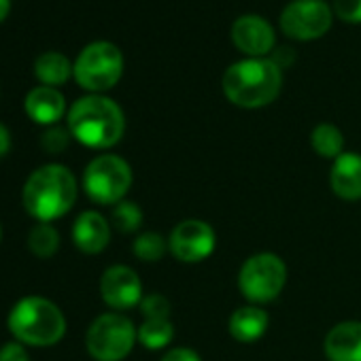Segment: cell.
<instances>
[{
	"label": "cell",
	"instance_id": "6da1fadb",
	"mask_svg": "<svg viewBox=\"0 0 361 361\" xmlns=\"http://www.w3.org/2000/svg\"><path fill=\"white\" fill-rule=\"evenodd\" d=\"M22 200L24 209L35 219L49 224L73 209L77 200V180L66 166H41L26 180Z\"/></svg>",
	"mask_w": 361,
	"mask_h": 361
},
{
	"label": "cell",
	"instance_id": "7a4b0ae2",
	"mask_svg": "<svg viewBox=\"0 0 361 361\" xmlns=\"http://www.w3.org/2000/svg\"><path fill=\"white\" fill-rule=\"evenodd\" d=\"M224 92L243 109H259L276 100L283 85L281 66L268 58H247L232 64L224 75Z\"/></svg>",
	"mask_w": 361,
	"mask_h": 361
},
{
	"label": "cell",
	"instance_id": "3957f363",
	"mask_svg": "<svg viewBox=\"0 0 361 361\" xmlns=\"http://www.w3.org/2000/svg\"><path fill=\"white\" fill-rule=\"evenodd\" d=\"M126 130V117L117 102L104 96H85L68 113V132L81 145L109 149L117 145Z\"/></svg>",
	"mask_w": 361,
	"mask_h": 361
},
{
	"label": "cell",
	"instance_id": "277c9868",
	"mask_svg": "<svg viewBox=\"0 0 361 361\" xmlns=\"http://www.w3.org/2000/svg\"><path fill=\"white\" fill-rule=\"evenodd\" d=\"M11 334L30 346H54L66 334V319L62 310L39 295L20 300L9 314Z\"/></svg>",
	"mask_w": 361,
	"mask_h": 361
},
{
	"label": "cell",
	"instance_id": "5b68a950",
	"mask_svg": "<svg viewBox=\"0 0 361 361\" xmlns=\"http://www.w3.org/2000/svg\"><path fill=\"white\" fill-rule=\"evenodd\" d=\"M77 83L87 92H106L123 75V56L117 45L109 41L90 43L73 66Z\"/></svg>",
	"mask_w": 361,
	"mask_h": 361
},
{
	"label": "cell",
	"instance_id": "8992f818",
	"mask_svg": "<svg viewBox=\"0 0 361 361\" xmlns=\"http://www.w3.org/2000/svg\"><path fill=\"white\" fill-rule=\"evenodd\" d=\"M287 283V266L276 253H255L247 257L238 272V289L251 304L276 300Z\"/></svg>",
	"mask_w": 361,
	"mask_h": 361
},
{
	"label": "cell",
	"instance_id": "52a82bcc",
	"mask_svg": "<svg viewBox=\"0 0 361 361\" xmlns=\"http://www.w3.org/2000/svg\"><path fill=\"white\" fill-rule=\"evenodd\" d=\"M132 185V168L119 155L94 157L83 174V190L98 204H119Z\"/></svg>",
	"mask_w": 361,
	"mask_h": 361
},
{
	"label": "cell",
	"instance_id": "ba28073f",
	"mask_svg": "<svg viewBox=\"0 0 361 361\" xmlns=\"http://www.w3.org/2000/svg\"><path fill=\"white\" fill-rule=\"evenodd\" d=\"M138 329L134 323L119 314H100L87 329V350L96 361H121L134 348Z\"/></svg>",
	"mask_w": 361,
	"mask_h": 361
},
{
	"label": "cell",
	"instance_id": "9c48e42d",
	"mask_svg": "<svg viewBox=\"0 0 361 361\" xmlns=\"http://www.w3.org/2000/svg\"><path fill=\"white\" fill-rule=\"evenodd\" d=\"M281 28L298 41L319 39L331 28V9L323 0H293L281 13Z\"/></svg>",
	"mask_w": 361,
	"mask_h": 361
},
{
	"label": "cell",
	"instance_id": "30bf717a",
	"mask_svg": "<svg viewBox=\"0 0 361 361\" xmlns=\"http://www.w3.org/2000/svg\"><path fill=\"white\" fill-rule=\"evenodd\" d=\"M215 230L211 228V224L200 219L180 221L168 238V249L183 264H198L209 259L215 251Z\"/></svg>",
	"mask_w": 361,
	"mask_h": 361
},
{
	"label": "cell",
	"instance_id": "8fae6325",
	"mask_svg": "<svg viewBox=\"0 0 361 361\" xmlns=\"http://www.w3.org/2000/svg\"><path fill=\"white\" fill-rule=\"evenodd\" d=\"M102 300L115 310H128L142 302V283L128 266H111L100 279Z\"/></svg>",
	"mask_w": 361,
	"mask_h": 361
},
{
	"label": "cell",
	"instance_id": "7c38bea8",
	"mask_svg": "<svg viewBox=\"0 0 361 361\" xmlns=\"http://www.w3.org/2000/svg\"><path fill=\"white\" fill-rule=\"evenodd\" d=\"M234 45L251 58H264L274 49L276 37L272 26L257 16H243L232 26Z\"/></svg>",
	"mask_w": 361,
	"mask_h": 361
},
{
	"label": "cell",
	"instance_id": "4fadbf2b",
	"mask_svg": "<svg viewBox=\"0 0 361 361\" xmlns=\"http://www.w3.org/2000/svg\"><path fill=\"white\" fill-rule=\"evenodd\" d=\"M325 355L329 361H361V321H342L325 336Z\"/></svg>",
	"mask_w": 361,
	"mask_h": 361
},
{
	"label": "cell",
	"instance_id": "5bb4252c",
	"mask_svg": "<svg viewBox=\"0 0 361 361\" xmlns=\"http://www.w3.org/2000/svg\"><path fill=\"white\" fill-rule=\"evenodd\" d=\"M73 240L79 251L96 255L106 249L111 240V224L96 211H85L73 226Z\"/></svg>",
	"mask_w": 361,
	"mask_h": 361
},
{
	"label": "cell",
	"instance_id": "9a60e30c",
	"mask_svg": "<svg viewBox=\"0 0 361 361\" xmlns=\"http://www.w3.org/2000/svg\"><path fill=\"white\" fill-rule=\"evenodd\" d=\"M329 183L338 198L342 200H359L361 198V155L359 153H342L334 159Z\"/></svg>",
	"mask_w": 361,
	"mask_h": 361
},
{
	"label": "cell",
	"instance_id": "2e32d148",
	"mask_svg": "<svg viewBox=\"0 0 361 361\" xmlns=\"http://www.w3.org/2000/svg\"><path fill=\"white\" fill-rule=\"evenodd\" d=\"M268 323H270V317L264 308H259L257 304H247L232 312L230 334L236 342L253 344L266 334Z\"/></svg>",
	"mask_w": 361,
	"mask_h": 361
},
{
	"label": "cell",
	"instance_id": "e0dca14e",
	"mask_svg": "<svg viewBox=\"0 0 361 361\" xmlns=\"http://www.w3.org/2000/svg\"><path fill=\"white\" fill-rule=\"evenodd\" d=\"M24 106L30 119H35L41 126H51L64 115L66 102H64V96L56 87L41 85V87H35L26 96Z\"/></svg>",
	"mask_w": 361,
	"mask_h": 361
},
{
	"label": "cell",
	"instance_id": "ac0fdd59",
	"mask_svg": "<svg viewBox=\"0 0 361 361\" xmlns=\"http://www.w3.org/2000/svg\"><path fill=\"white\" fill-rule=\"evenodd\" d=\"M35 75L43 85L56 87V85H62L68 81V77L73 75V66L66 56H62L58 51H47L37 58Z\"/></svg>",
	"mask_w": 361,
	"mask_h": 361
},
{
	"label": "cell",
	"instance_id": "d6986e66",
	"mask_svg": "<svg viewBox=\"0 0 361 361\" xmlns=\"http://www.w3.org/2000/svg\"><path fill=\"white\" fill-rule=\"evenodd\" d=\"M174 338V325L170 319H145L138 327V342L149 350L168 346Z\"/></svg>",
	"mask_w": 361,
	"mask_h": 361
},
{
	"label": "cell",
	"instance_id": "ffe728a7",
	"mask_svg": "<svg viewBox=\"0 0 361 361\" xmlns=\"http://www.w3.org/2000/svg\"><path fill=\"white\" fill-rule=\"evenodd\" d=\"M310 142H312V149L321 157H327V159H336L344 153L342 151L344 149V136L334 123H319L312 130Z\"/></svg>",
	"mask_w": 361,
	"mask_h": 361
},
{
	"label": "cell",
	"instance_id": "44dd1931",
	"mask_svg": "<svg viewBox=\"0 0 361 361\" xmlns=\"http://www.w3.org/2000/svg\"><path fill=\"white\" fill-rule=\"evenodd\" d=\"M28 247H30V251L37 257L47 259V257H54L56 255V251L60 247V236H58V232H56L54 226L39 221L30 230V234H28Z\"/></svg>",
	"mask_w": 361,
	"mask_h": 361
},
{
	"label": "cell",
	"instance_id": "7402d4cb",
	"mask_svg": "<svg viewBox=\"0 0 361 361\" xmlns=\"http://www.w3.org/2000/svg\"><path fill=\"white\" fill-rule=\"evenodd\" d=\"M132 251L140 262H159L168 251V243L157 232H145L134 240Z\"/></svg>",
	"mask_w": 361,
	"mask_h": 361
},
{
	"label": "cell",
	"instance_id": "603a6c76",
	"mask_svg": "<svg viewBox=\"0 0 361 361\" xmlns=\"http://www.w3.org/2000/svg\"><path fill=\"white\" fill-rule=\"evenodd\" d=\"M111 221H113V226H115L119 232L130 234V232H136V230L142 226V211H140L138 204L121 200L119 204L113 207Z\"/></svg>",
	"mask_w": 361,
	"mask_h": 361
},
{
	"label": "cell",
	"instance_id": "cb8c5ba5",
	"mask_svg": "<svg viewBox=\"0 0 361 361\" xmlns=\"http://www.w3.org/2000/svg\"><path fill=\"white\" fill-rule=\"evenodd\" d=\"M170 310L172 306L161 293H151L140 302V312L145 319H170Z\"/></svg>",
	"mask_w": 361,
	"mask_h": 361
},
{
	"label": "cell",
	"instance_id": "d4e9b609",
	"mask_svg": "<svg viewBox=\"0 0 361 361\" xmlns=\"http://www.w3.org/2000/svg\"><path fill=\"white\" fill-rule=\"evenodd\" d=\"M334 13L348 24H361V0H334Z\"/></svg>",
	"mask_w": 361,
	"mask_h": 361
},
{
	"label": "cell",
	"instance_id": "484cf974",
	"mask_svg": "<svg viewBox=\"0 0 361 361\" xmlns=\"http://www.w3.org/2000/svg\"><path fill=\"white\" fill-rule=\"evenodd\" d=\"M71 132L68 130H62V128H49L45 134H43V147L49 151V153H60L68 147V140H71Z\"/></svg>",
	"mask_w": 361,
	"mask_h": 361
},
{
	"label": "cell",
	"instance_id": "4316f807",
	"mask_svg": "<svg viewBox=\"0 0 361 361\" xmlns=\"http://www.w3.org/2000/svg\"><path fill=\"white\" fill-rule=\"evenodd\" d=\"M0 361H30V357L20 342H9L0 348Z\"/></svg>",
	"mask_w": 361,
	"mask_h": 361
},
{
	"label": "cell",
	"instance_id": "83f0119b",
	"mask_svg": "<svg viewBox=\"0 0 361 361\" xmlns=\"http://www.w3.org/2000/svg\"><path fill=\"white\" fill-rule=\"evenodd\" d=\"M161 361H202V359H200V355H198L196 350L185 348V346H178V348L168 350V353L161 357Z\"/></svg>",
	"mask_w": 361,
	"mask_h": 361
},
{
	"label": "cell",
	"instance_id": "f1b7e54d",
	"mask_svg": "<svg viewBox=\"0 0 361 361\" xmlns=\"http://www.w3.org/2000/svg\"><path fill=\"white\" fill-rule=\"evenodd\" d=\"M9 149H11V134L3 123H0V157H5L9 153Z\"/></svg>",
	"mask_w": 361,
	"mask_h": 361
},
{
	"label": "cell",
	"instance_id": "f546056e",
	"mask_svg": "<svg viewBox=\"0 0 361 361\" xmlns=\"http://www.w3.org/2000/svg\"><path fill=\"white\" fill-rule=\"evenodd\" d=\"M9 11H11V0H0V22L7 20Z\"/></svg>",
	"mask_w": 361,
	"mask_h": 361
},
{
	"label": "cell",
	"instance_id": "4dcf8cb0",
	"mask_svg": "<svg viewBox=\"0 0 361 361\" xmlns=\"http://www.w3.org/2000/svg\"><path fill=\"white\" fill-rule=\"evenodd\" d=\"M0 236H3V232H0Z\"/></svg>",
	"mask_w": 361,
	"mask_h": 361
}]
</instances>
